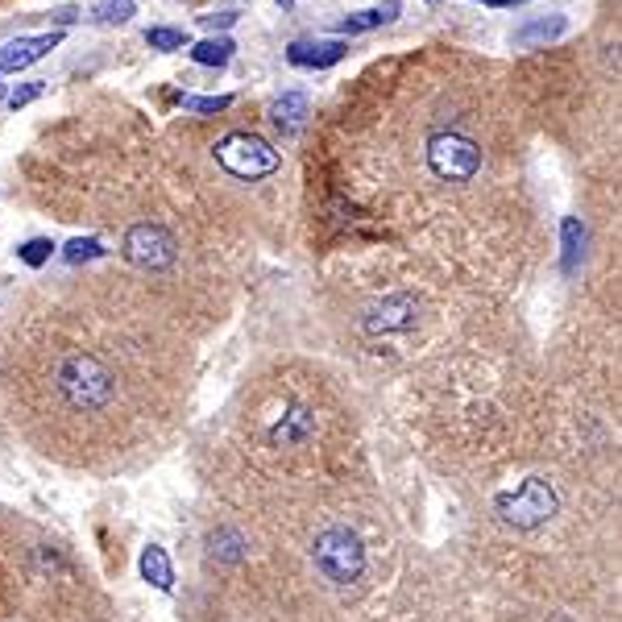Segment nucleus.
Listing matches in <instances>:
<instances>
[{"label": "nucleus", "mask_w": 622, "mask_h": 622, "mask_svg": "<svg viewBox=\"0 0 622 622\" xmlns=\"http://www.w3.org/2000/svg\"><path fill=\"white\" fill-rule=\"evenodd\" d=\"M55 391L71 411H109L116 398V374L92 353H63L55 365Z\"/></svg>", "instance_id": "1"}, {"label": "nucleus", "mask_w": 622, "mask_h": 622, "mask_svg": "<svg viewBox=\"0 0 622 622\" xmlns=\"http://www.w3.org/2000/svg\"><path fill=\"white\" fill-rule=\"evenodd\" d=\"M312 565L328 585H353L361 581L365 573V544H361L358 531L349 528H328L316 535V547H312Z\"/></svg>", "instance_id": "2"}, {"label": "nucleus", "mask_w": 622, "mask_h": 622, "mask_svg": "<svg viewBox=\"0 0 622 622\" xmlns=\"http://www.w3.org/2000/svg\"><path fill=\"white\" fill-rule=\"evenodd\" d=\"M216 162L233 174V179H265V174H274V170L283 167V154L274 150L265 137L258 133H225L220 142H216Z\"/></svg>", "instance_id": "3"}, {"label": "nucleus", "mask_w": 622, "mask_h": 622, "mask_svg": "<svg viewBox=\"0 0 622 622\" xmlns=\"http://www.w3.org/2000/svg\"><path fill=\"white\" fill-rule=\"evenodd\" d=\"M494 510H498V519L514 531L544 528L547 519L556 514V490L547 486L544 477H528L519 490L502 494V498L494 502Z\"/></svg>", "instance_id": "4"}, {"label": "nucleus", "mask_w": 622, "mask_h": 622, "mask_svg": "<svg viewBox=\"0 0 622 622\" xmlns=\"http://www.w3.org/2000/svg\"><path fill=\"white\" fill-rule=\"evenodd\" d=\"M428 167L444 183H470L482 170V146L465 133H432L428 137Z\"/></svg>", "instance_id": "5"}, {"label": "nucleus", "mask_w": 622, "mask_h": 622, "mask_svg": "<svg viewBox=\"0 0 622 622\" xmlns=\"http://www.w3.org/2000/svg\"><path fill=\"white\" fill-rule=\"evenodd\" d=\"M121 249H125V258H129L133 265H142V270H167V265H174V258H179V246H174V237H170L162 225H133L129 233H125V241H121Z\"/></svg>", "instance_id": "6"}, {"label": "nucleus", "mask_w": 622, "mask_h": 622, "mask_svg": "<svg viewBox=\"0 0 622 622\" xmlns=\"http://www.w3.org/2000/svg\"><path fill=\"white\" fill-rule=\"evenodd\" d=\"M63 34L50 30V34H30V38H13L0 46V76H9V71H21V67H30V63H38L55 50Z\"/></svg>", "instance_id": "7"}, {"label": "nucleus", "mask_w": 622, "mask_h": 622, "mask_svg": "<svg viewBox=\"0 0 622 622\" xmlns=\"http://www.w3.org/2000/svg\"><path fill=\"white\" fill-rule=\"evenodd\" d=\"M344 55H349V46H344L340 38H332V42H291V46H286V63H291V67H307V71L337 67Z\"/></svg>", "instance_id": "8"}, {"label": "nucleus", "mask_w": 622, "mask_h": 622, "mask_svg": "<svg viewBox=\"0 0 622 622\" xmlns=\"http://www.w3.org/2000/svg\"><path fill=\"white\" fill-rule=\"evenodd\" d=\"M568 34V18L565 13H547V18H531L514 30V46L519 50H531V46H547V42L565 38Z\"/></svg>", "instance_id": "9"}, {"label": "nucleus", "mask_w": 622, "mask_h": 622, "mask_svg": "<svg viewBox=\"0 0 622 622\" xmlns=\"http://www.w3.org/2000/svg\"><path fill=\"white\" fill-rule=\"evenodd\" d=\"M415 320V303L407 295H395V299L377 303L374 312L365 316V328L370 332H398V328H407Z\"/></svg>", "instance_id": "10"}, {"label": "nucleus", "mask_w": 622, "mask_h": 622, "mask_svg": "<svg viewBox=\"0 0 622 622\" xmlns=\"http://www.w3.org/2000/svg\"><path fill=\"white\" fill-rule=\"evenodd\" d=\"M307 116H312V100H307V92H286L270 104V121H274L283 133H299Z\"/></svg>", "instance_id": "11"}, {"label": "nucleus", "mask_w": 622, "mask_h": 622, "mask_svg": "<svg viewBox=\"0 0 622 622\" xmlns=\"http://www.w3.org/2000/svg\"><path fill=\"white\" fill-rule=\"evenodd\" d=\"M398 18V0H386L377 9H365V13H349V18L337 21V34H365V30H377L386 21Z\"/></svg>", "instance_id": "12"}, {"label": "nucleus", "mask_w": 622, "mask_h": 622, "mask_svg": "<svg viewBox=\"0 0 622 622\" xmlns=\"http://www.w3.org/2000/svg\"><path fill=\"white\" fill-rule=\"evenodd\" d=\"M233 42L228 38H204V42H195V50H191V58L200 63V67H225L228 58H233Z\"/></svg>", "instance_id": "13"}, {"label": "nucleus", "mask_w": 622, "mask_h": 622, "mask_svg": "<svg viewBox=\"0 0 622 622\" xmlns=\"http://www.w3.org/2000/svg\"><path fill=\"white\" fill-rule=\"evenodd\" d=\"M142 573H146V577H150V581L158 585V589H170V581H174L167 552H162V547H154V544L146 547V552H142Z\"/></svg>", "instance_id": "14"}, {"label": "nucleus", "mask_w": 622, "mask_h": 622, "mask_svg": "<svg viewBox=\"0 0 622 622\" xmlns=\"http://www.w3.org/2000/svg\"><path fill=\"white\" fill-rule=\"evenodd\" d=\"M307 432H312V415L307 411H291L274 428V444H299V440H307Z\"/></svg>", "instance_id": "15"}, {"label": "nucleus", "mask_w": 622, "mask_h": 622, "mask_svg": "<svg viewBox=\"0 0 622 622\" xmlns=\"http://www.w3.org/2000/svg\"><path fill=\"white\" fill-rule=\"evenodd\" d=\"M561 233H565V270L573 274V270H577V262H581V246H585L581 220H577V216H568Z\"/></svg>", "instance_id": "16"}, {"label": "nucleus", "mask_w": 622, "mask_h": 622, "mask_svg": "<svg viewBox=\"0 0 622 622\" xmlns=\"http://www.w3.org/2000/svg\"><path fill=\"white\" fill-rule=\"evenodd\" d=\"M146 42H150V50H183L188 34L183 30H167V25H154V30H146Z\"/></svg>", "instance_id": "17"}, {"label": "nucleus", "mask_w": 622, "mask_h": 622, "mask_svg": "<svg viewBox=\"0 0 622 622\" xmlns=\"http://www.w3.org/2000/svg\"><path fill=\"white\" fill-rule=\"evenodd\" d=\"M179 104L188 113H225L233 104V95H179Z\"/></svg>", "instance_id": "18"}, {"label": "nucleus", "mask_w": 622, "mask_h": 622, "mask_svg": "<svg viewBox=\"0 0 622 622\" xmlns=\"http://www.w3.org/2000/svg\"><path fill=\"white\" fill-rule=\"evenodd\" d=\"M104 249H100V241L95 237H76L71 246H67V262L79 265V262H92V258H100Z\"/></svg>", "instance_id": "19"}, {"label": "nucleus", "mask_w": 622, "mask_h": 622, "mask_svg": "<svg viewBox=\"0 0 622 622\" xmlns=\"http://www.w3.org/2000/svg\"><path fill=\"white\" fill-rule=\"evenodd\" d=\"M18 253H21V262H25V265H42V262H50L55 246H50L46 237H34V241H25V246H21Z\"/></svg>", "instance_id": "20"}, {"label": "nucleus", "mask_w": 622, "mask_h": 622, "mask_svg": "<svg viewBox=\"0 0 622 622\" xmlns=\"http://www.w3.org/2000/svg\"><path fill=\"white\" fill-rule=\"evenodd\" d=\"M133 18V4L129 0H104L100 9H95V21H109V25H121V21H129Z\"/></svg>", "instance_id": "21"}, {"label": "nucleus", "mask_w": 622, "mask_h": 622, "mask_svg": "<svg viewBox=\"0 0 622 622\" xmlns=\"http://www.w3.org/2000/svg\"><path fill=\"white\" fill-rule=\"evenodd\" d=\"M216 544H220V556H225V561H241V540H237L233 531H216V535H212V547Z\"/></svg>", "instance_id": "22"}, {"label": "nucleus", "mask_w": 622, "mask_h": 622, "mask_svg": "<svg viewBox=\"0 0 622 622\" xmlns=\"http://www.w3.org/2000/svg\"><path fill=\"white\" fill-rule=\"evenodd\" d=\"M42 92H46V83H42V79H34V83H25L21 92L9 95V104H13V109H21V104H30V100H34V95H42Z\"/></svg>", "instance_id": "23"}, {"label": "nucleus", "mask_w": 622, "mask_h": 622, "mask_svg": "<svg viewBox=\"0 0 622 622\" xmlns=\"http://www.w3.org/2000/svg\"><path fill=\"white\" fill-rule=\"evenodd\" d=\"M207 25V30H228L233 21H237V13H212V18H200Z\"/></svg>", "instance_id": "24"}, {"label": "nucleus", "mask_w": 622, "mask_h": 622, "mask_svg": "<svg viewBox=\"0 0 622 622\" xmlns=\"http://www.w3.org/2000/svg\"><path fill=\"white\" fill-rule=\"evenodd\" d=\"M482 4H490V9H514V4H523V0H482Z\"/></svg>", "instance_id": "25"}, {"label": "nucleus", "mask_w": 622, "mask_h": 622, "mask_svg": "<svg viewBox=\"0 0 622 622\" xmlns=\"http://www.w3.org/2000/svg\"><path fill=\"white\" fill-rule=\"evenodd\" d=\"M0 95H4V83H0Z\"/></svg>", "instance_id": "26"}]
</instances>
